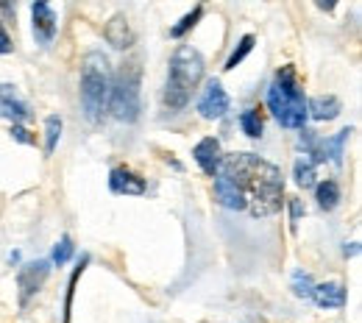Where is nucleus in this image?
Instances as JSON below:
<instances>
[{"label":"nucleus","instance_id":"obj_23","mask_svg":"<svg viewBox=\"0 0 362 323\" xmlns=\"http://www.w3.org/2000/svg\"><path fill=\"white\" fill-rule=\"evenodd\" d=\"M254 45H257V40H254L251 34H245V37L237 42V47L231 50V56H228V61H226V70H234V67H237V64H240V61L254 50Z\"/></svg>","mask_w":362,"mask_h":323},{"label":"nucleus","instance_id":"obj_4","mask_svg":"<svg viewBox=\"0 0 362 323\" xmlns=\"http://www.w3.org/2000/svg\"><path fill=\"white\" fill-rule=\"evenodd\" d=\"M204 78V56L192 45H179L170 59V73L165 84V106L170 112H179L189 103L195 87Z\"/></svg>","mask_w":362,"mask_h":323},{"label":"nucleus","instance_id":"obj_22","mask_svg":"<svg viewBox=\"0 0 362 323\" xmlns=\"http://www.w3.org/2000/svg\"><path fill=\"white\" fill-rule=\"evenodd\" d=\"M59 137H62V117L59 114H50L45 120V156H50L56 151Z\"/></svg>","mask_w":362,"mask_h":323},{"label":"nucleus","instance_id":"obj_25","mask_svg":"<svg viewBox=\"0 0 362 323\" xmlns=\"http://www.w3.org/2000/svg\"><path fill=\"white\" fill-rule=\"evenodd\" d=\"M70 257H73V240H70V234H64V237L59 240V245L53 248V259H50V262L62 268V265H64Z\"/></svg>","mask_w":362,"mask_h":323},{"label":"nucleus","instance_id":"obj_16","mask_svg":"<svg viewBox=\"0 0 362 323\" xmlns=\"http://www.w3.org/2000/svg\"><path fill=\"white\" fill-rule=\"evenodd\" d=\"M315 201L323 212H332L340 204V187H337V182L326 179V182L315 184Z\"/></svg>","mask_w":362,"mask_h":323},{"label":"nucleus","instance_id":"obj_26","mask_svg":"<svg viewBox=\"0 0 362 323\" xmlns=\"http://www.w3.org/2000/svg\"><path fill=\"white\" fill-rule=\"evenodd\" d=\"M287 204H290V221H293V226H296V223L304 218V201H301V198H290Z\"/></svg>","mask_w":362,"mask_h":323},{"label":"nucleus","instance_id":"obj_1","mask_svg":"<svg viewBox=\"0 0 362 323\" xmlns=\"http://www.w3.org/2000/svg\"><path fill=\"white\" fill-rule=\"evenodd\" d=\"M218 173H223L237 184L251 218H271L281 209L284 179L281 170L268 159L254 153H228L221 159Z\"/></svg>","mask_w":362,"mask_h":323},{"label":"nucleus","instance_id":"obj_11","mask_svg":"<svg viewBox=\"0 0 362 323\" xmlns=\"http://www.w3.org/2000/svg\"><path fill=\"white\" fill-rule=\"evenodd\" d=\"M0 117H8L14 126H20V123H25L31 117L28 106L17 98L11 84H0Z\"/></svg>","mask_w":362,"mask_h":323},{"label":"nucleus","instance_id":"obj_27","mask_svg":"<svg viewBox=\"0 0 362 323\" xmlns=\"http://www.w3.org/2000/svg\"><path fill=\"white\" fill-rule=\"evenodd\" d=\"M11 137L17 142H23V145H34V137H28V131L23 126H11Z\"/></svg>","mask_w":362,"mask_h":323},{"label":"nucleus","instance_id":"obj_21","mask_svg":"<svg viewBox=\"0 0 362 323\" xmlns=\"http://www.w3.org/2000/svg\"><path fill=\"white\" fill-rule=\"evenodd\" d=\"M87 265H90V257L84 254L81 257V262L76 265V271H73V276L67 281V298H64V323H70V307H73V293H76V284H78V276L87 271Z\"/></svg>","mask_w":362,"mask_h":323},{"label":"nucleus","instance_id":"obj_6","mask_svg":"<svg viewBox=\"0 0 362 323\" xmlns=\"http://www.w3.org/2000/svg\"><path fill=\"white\" fill-rule=\"evenodd\" d=\"M47 274H50V262L40 259V262H28L20 268L17 274V287H20V307H28V301L40 293V287L45 284Z\"/></svg>","mask_w":362,"mask_h":323},{"label":"nucleus","instance_id":"obj_28","mask_svg":"<svg viewBox=\"0 0 362 323\" xmlns=\"http://www.w3.org/2000/svg\"><path fill=\"white\" fill-rule=\"evenodd\" d=\"M14 45H11V37H8V31L3 28V23H0V53H11Z\"/></svg>","mask_w":362,"mask_h":323},{"label":"nucleus","instance_id":"obj_12","mask_svg":"<svg viewBox=\"0 0 362 323\" xmlns=\"http://www.w3.org/2000/svg\"><path fill=\"white\" fill-rule=\"evenodd\" d=\"M103 37H106V42L115 47V50H129V47L134 45V31H132L126 14H115V17L106 23Z\"/></svg>","mask_w":362,"mask_h":323},{"label":"nucleus","instance_id":"obj_2","mask_svg":"<svg viewBox=\"0 0 362 323\" xmlns=\"http://www.w3.org/2000/svg\"><path fill=\"white\" fill-rule=\"evenodd\" d=\"M268 109L273 112L276 123L284 129H304L307 123V95L304 84L298 81V73L287 64L279 67L268 87Z\"/></svg>","mask_w":362,"mask_h":323},{"label":"nucleus","instance_id":"obj_13","mask_svg":"<svg viewBox=\"0 0 362 323\" xmlns=\"http://www.w3.org/2000/svg\"><path fill=\"white\" fill-rule=\"evenodd\" d=\"M343 112V103L337 95H315L307 100V117H313L317 123H329Z\"/></svg>","mask_w":362,"mask_h":323},{"label":"nucleus","instance_id":"obj_10","mask_svg":"<svg viewBox=\"0 0 362 323\" xmlns=\"http://www.w3.org/2000/svg\"><path fill=\"white\" fill-rule=\"evenodd\" d=\"M109 189L115 192V195H145V179L142 176H136L134 170H129V168H115L112 173H109Z\"/></svg>","mask_w":362,"mask_h":323},{"label":"nucleus","instance_id":"obj_3","mask_svg":"<svg viewBox=\"0 0 362 323\" xmlns=\"http://www.w3.org/2000/svg\"><path fill=\"white\" fill-rule=\"evenodd\" d=\"M112 67L100 50H90L81 61V106L90 123H100L109 112Z\"/></svg>","mask_w":362,"mask_h":323},{"label":"nucleus","instance_id":"obj_20","mask_svg":"<svg viewBox=\"0 0 362 323\" xmlns=\"http://www.w3.org/2000/svg\"><path fill=\"white\" fill-rule=\"evenodd\" d=\"M201 17H204V6H195L192 11H187L179 23L170 28V37H173V40H181L187 31H192V28L198 25V20H201Z\"/></svg>","mask_w":362,"mask_h":323},{"label":"nucleus","instance_id":"obj_24","mask_svg":"<svg viewBox=\"0 0 362 323\" xmlns=\"http://www.w3.org/2000/svg\"><path fill=\"white\" fill-rule=\"evenodd\" d=\"M313 290H315V281H313L310 274H304V271H296V274H293V293H296L298 298H310Z\"/></svg>","mask_w":362,"mask_h":323},{"label":"nucleus","instance_id":"obj_29","mask_svg":"<svg viewBox=\"0 0 362 323\" xmlns=\"http://www.w3.org/2000/svg\"><path fill=\"white\" fill-rule=\"evenodd\" d=\"M357 251H360V248H357V242H351V248H349V245H346V248H343V254H346V257H354V254H357Z\"/></svg>","mask_w":362,"mask_h":323},{"label":"nucleus","instance_id":"obj_7","mask_svg":"<svg viewBox=\"0 0 362 323\" xmlns=\"http://www.w3.org/2000/svg\"><path fill=\"white\" fill-rule=\"evenodd\" d=\"M228 106H231V100H228L223 84H221L218 78H209L206 90H204L201 100H198V112H201V117H206V120H221V117L228 112Z\"/></svg>","mask_w":362,"mask_h":323},{"label":"nucleus","instance_id":"obj_17","mask_svg":"<svg viewBox=\"0 0 362 323\" xmlns=\"http://www.w3.org/2000/svg\"><path fill=\"white\" fill-rule=\"evenodd\" d=\"M351 134H354V129H343L340 134L323 139V153H326V159H332L334 165H340V162H343V145L349 142Z\"/></svg>","mask_w":362,"mask_h":323},{"label":"nucleus","instance_id":"obj_8","mask_svg":"<svg viewBox=\"0 0 362 323\" xmlns=\"http://www.w3.org/2000/svg\"><path fill=\"white\" fill-rule=\"evenodd\" d=\"M31 17H34V40L37 45L50 47L53 45V37H56V11L47 6V3H31Z\"/></svg>","mask_w":362,"mask_h":323},{"label":"nucleus","instance_id":"obj_5","mask_svg":"<svg viewBox=\"0 0 362 323\" xmlns=\"http://www.w3.org/2000/svg\"><path fill=\"white\" fill-rule=\"evenodd\" d=\"M142 67L139 59H129L123 61V67L117 70V76L112 78V95H109V112L123 120V123H134L139 117V98H142Z\"/></svg>","mask_w":362,"mask_h":323},{"label":"nucleus","instance_id":"obj_15","mask_svg":"<svg viewBox=\"0 0 362 323\" xmlns=\"http://www.w3.org/2000/svg\"><path fill=\"white\" fill-rule=\"evenodd\" d=\"M215 198H218V204L226 206V209H234V212H243V209H245L243 192H240L237 184H234L231 179H226L223 173L215 176Z\"/></svg>","mask_w":362,"mask_h":323},{"label":"nucleus","instance_id":"obj_14","mask_svg":"<svg viewBox=\"0 0 362 323\" xmlns=\"http://www.w3.org/2000/svg\"><path fill=\"white\" fill-rule=\"evenodd\" d=\"M310 298L320 310H340L346 304V287L340 281H323V284H315Z\"/></svg>","mask_w":362,"mask_h":323},{"label":"nucleus","instance_id":"obj_9","mask_svg":"<svg viewBox=\"0 0 362 323\" xmlns=\"http://www.w3.org/2000/svg\"><path fill=\"white\" fill-rule=\"evenodd\" d=\"M192 159L198 162V168L206 173V176H218V168H221V159H223V153H221V142L215 137H204L195 148H192Z\"/></svg>","mask_w":362,"mask_h":323},{"label":"nucleus","instance_id":"obj_18","mask_svg":"<svg viewBox=\"0 0 362 323\" xmlns=\"http://www.w3.org/2000/svg\"><path fill=\"white\" fill-rule=\"evenodd\" d=\"M240 129H243V134H248L251 139H259L262 131H265V123H262V117H259L257 109H245L240 114Z\"/></svg>","mask_w":362,"mask_h":323},{"label":"nucleus","instance_id":"obj_19","mask_svg":"<svg viewBox=\"0 0 362 323\" xmlns=\"http://www.w3.org/2000/svg\"><path fill=\"white\" fill-rule=\"evenodd\" d=\"M293 176H296V184L304 187V189H315V165L310 159H298L296 168H293Z\"/></svg>","mask_w":362,"mask_h":323}]
</instances>
